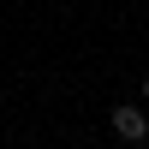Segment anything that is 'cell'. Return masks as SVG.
<instances>
[{"label": "cell", "mask_w": 149, "mask_h": 149, "mask_svg": "<svg viewBox=\"0 0 149 149\" xmlns=\"http://www.w3.org/2000/svg\"><path fill=\"white\" fill-rule=\"evenodd\" d=\"M107 125H113V137H125V143H143L149 137V119H143V107H113V113H107Z\"/></svg>", "instance_id": "1"}, {"label": "cell", "mask_w": 149, "mask_h": 149, "mask_svg": "<svg viewBox=\"0 0 149 149\" xmlns=\"http://www.w3.org/2000/svg\"><path fill=\"white\" fill-rule=\"evenodd\" d=\"M143 95H149V78H143Z\"/></svg>", "instance_id": "2"}]
</instances>
